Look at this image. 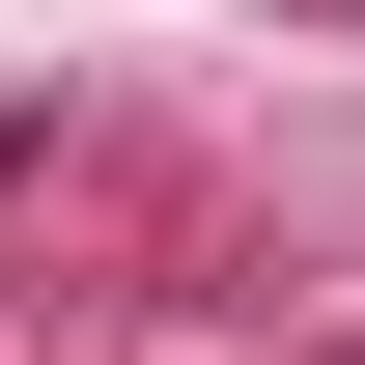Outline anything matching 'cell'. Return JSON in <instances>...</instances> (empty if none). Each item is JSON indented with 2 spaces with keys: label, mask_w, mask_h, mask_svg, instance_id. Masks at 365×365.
<instances>
[]
</instances>
